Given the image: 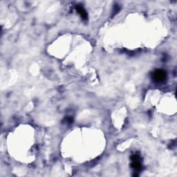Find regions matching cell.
<instances>
[{
	"label": "cell",
	"instance_id": "1",
	"mask_svg": "<svg viewBox=\"0 0 177 177\" xmlns=\"http://www.w3.org/2000/svg\"><path fill=\"white\" fill-rule=\"evenodd\" d=\"M166 73L162 69H157L154 71L152 74V79L157 82H163L166 78Z\"/></svg>",
	"mask_w": 177,
	"mask_h": 177
},
{
	"label": "cell",
	"instance_id": "2",
	"mask_svg": "<svg viewBox=\"0 0 177 177\" xmlns=\"http://www.w3.org/2000/svg\"><path fill=\"white\" fill-rule=\"evenodd\" d=\"M76 9L83 20H87V13L86 11L84 10V8H82V6L80 5H77L76 6Z\"/></svg>",
	"mask_w": 177,
	"mask_h": 177
},
{
	"label": "cell",
	"instance_id": "3",
	"mask_svg": "<svg viewBox=\"0 0 177 177\" xmlns=\"http://www.w3.org/2000/svg\"><path fill=\"white\" fill-rule=\"evenodd\" d=\"M132 167L137 171L140 170V169L141 168V164L140 161H132Z\"/></svg>",
	"mask_w": 177,
	"mask_h": 177
}]
</instances>
